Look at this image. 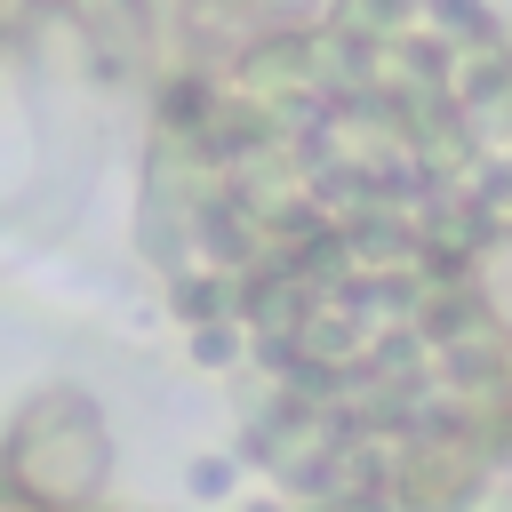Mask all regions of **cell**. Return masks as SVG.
Here are the masks:
<instances>
[{
	"label": "cell",
	"mask_w": 512,
	"mask_h": 512,
	"mask_svg": "<svg viewBox=\"0 0 512 512\" xmlns=\"http://www.w3.org/2000/svg\"><path fill=\"white\" fill-rule=\"evenodd\" d=\"M0 480L32 504V512H96L104 480H112V424L88 392L56 384L32 392L0 440Z\"/></svg>",
	"instance_id": "obj_1"
},
{
	"label": "cell",
	"mask_w": 512,
	"mask_h": 512,
	"mask_svg": "<svg viewBox=\"0 0 512 512\" xmlns=\"http://www.w3.org/2000/svg\"><path fill=\"white\" fill-rule=\"evenodd\" d=\"M24 24H32V0H0V48H8Z\"/></svg>",
	"instance_id": "obj_2"
},
{
	"label": "cell",
	"mask_w": 512,
	"mask_h": 512,
	"mask_svg": "<svg viewBox=\"0 0 512 512\" xmlns=\"http://www.w3.org/2000/svg\"><path fill=\"white\" fill-rule=\"evenodd\" d=\"M0 512H32V504H24V496H16L8 480H0Z\"/></svg>",
	"instance_id": "obj_3"
}]
</instances>
